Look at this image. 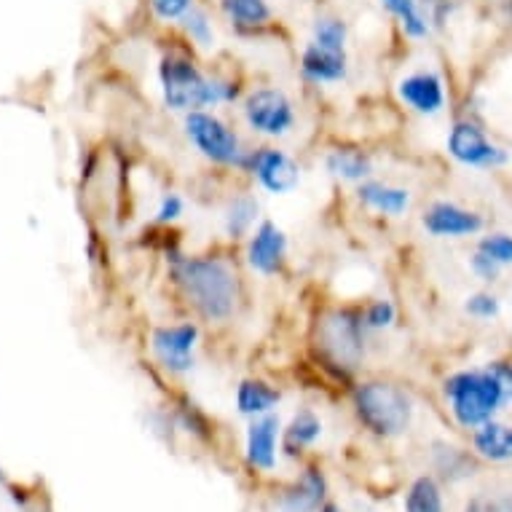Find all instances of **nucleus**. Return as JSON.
<instances>
[{"label":"nucleus","instance_id":"nucleus-1","mask_svg":"<svg viewBox=\"0 0 512 512\" xmlns=\"http://www.w3.org/2000/svg\"><path fill=\"white\" fill-rule=\"evenodd\" d=\"M167 277L188 309L207 325H226L239 309V274L218 252H167Z\"/></svg>","mask_w":512,"mask_h":512},{"label":"nucleus","instance_id":"nucleus-29","mask_svg":"<svg viewBox=\"0 0 512 512\" xmlns=\"http://www.w3.org/2000/svg\"><path fill=\"white\" fill-rule=\"evenodd\" d=\"M360 314L370 336H373V333L392 330L397 325V319H400L397 303L392 301V298H387V295H378V298H370L368 303H362Z\"/></svg>","mask_w":512,"mask_h":512},{"label":"nucleus","instance_id":"nucleus-6","mask_svg":"<svg viewBox=\"0 0 512 512\" xmlns=\"http://www.w3.org/2000/svg\"><path fill=\"white\" fill-rule=\"evenodd\" d=\"M183 135L207 164L220 169H244L247 153L242 137L215 110H194L183 116Z\"/></svg>","mask_w":512,"mask_h":512},{"label":"nucleus","instance_id":"nucleus-10","mask_svg":"<svg viewBox=\"0 0 512 512\" xmlns=\"http://www.w3.org/2000/svg\"><path fill=\"white\" fill-rule=\"evenodd\" d=\"M242 172H247L258 183V188L274 196L293 194L301 185V164L277 145L250 148Z\"/></svg>","mask_w":512,"mask_h":512},{"label":"nucleus","instance_id":"nucleus-20","mask_svg":"<svg viewBox=\"0 0 512 512\" xmlns=\"http://www.w3.org/2000/svg\"><path fill=\"white\" fill-rule=\"evenodd\" d=\"M282 403V389L274 387L271 381L258 376L242 378L236 384L234 392V405L236 411L247 416V419H258V416H266V413H274Z\"/></svg>","mask_w":512,"mask_h":512},{"label":"nucleus","instance_id":"nucleus-24","mask_svg":"<svg viewBox=\"0 0 512 512\" xmlns=\"http://www.w3.org/2000/svg\"><path fill=\"white\" fill-rule=\"evenodd\" d=\"M378 6L408 41L419 43L432 35V22H429L421 0H378Z\"/></svg>","mask_w":512,"mask_h":512},{"label":"nucleus","instance_id":"nucleus-32","mask_svg":"<svg viewBox=\"0 0 512 512\" xmlns=\"http://www.w3.org/2000/svg\"><path fill=\"white\" fill-rule=\"evenodd\" d=\"M199 0H148V11L159 25L175 27L185 11H191Z\"/></svg>","mask_w":512,"mask_h":512},{"label":"nucleus","instance_id":"nucleus-18","mask_svg":"<svg viewBox=\"0 0 512 512\" xmlns=\"http://www.w3.org/2000/svg\"><path fill=\"white\" fill-rule=\"evenodd\" d=\"M354 202L360 204L362 210L376 212L381 218H403L405 212L411 210L413 194L405 185L370 177L365 183L354 185Z\"/></svg>","mask_w":512,"mask_h":512},{"label":"nucleus","instance_id":"nucleus-30","mask_svg":"<svg viewBox=\"0 0 512 512\" xmlns=\"http://www.w3.org/2000/svg\"><path fill=\"white\" fill-rule=\"evenodd\" d=\"M475 250L499 263L502 269L512 266V234H507V231H491V234L480 236Z\"/></svg>","mask_w":512,"mask_h":512},{"label":"nucleus","instance_id":"nucleus-37","mask_svg":"<svg viewBox=\"0 0 512 512\" xmlns=\"http://www.w3.org/2000/svg\"><path fill=\"white\" fill-rule=\"evenodd\" d=\"M470 271L480 279V282H486V285H494V282H499V277H502V266L491 261V258H486V255L478 250L472 252Z\"/></svg>","mask_w":512,"mask_h":512},{"label":"nucleus","instance_id":"nucleus-12","mask_svg":"<svg viewBox=\"0 0 512 512\" xmlns=\"http://www.w3.org/2000/svg\"><path fill=\"white\" fill-rule=\"evenodd\" d=\"M395 94L403 108L424 118L440 116L445 110V102H448L445 78L435 68H416L400 76Z\"/></svg>","mask_w":512,"mask_h":512},{"label":"nucleus","instance_id":"nucleus-8","mask_svg":"<svg viewBox=\"0 0 512 512\" xmlns=\"http://www.w3.org/2000/svg\"><path fill=\"white\" fill-rule=\"evenodd\" d=\"M202 325L196 319H180L169 325H156L148 336V352L153 362L169 376L194 373L199 360L196 352L202 346Z\"/></svg>","mask_w":512,"mask_h":512},{"label":"nucleus","instance_id":"nucleus-2","mask_svg":"<svg viewBox=\"0 0 512 512\" xmlns=\"http://www.w3.org/2000/svg\"><path fill=\"white\" fill-rule=\"evenodd\" d=\"M161 100L172 113H194L234 105L244 97L242 81L223 73L204 70L196 51L188 46H172L156 62Z\"/></svg>","mask_w":512,"mask_h":512},{"label":"nucleus","instance_id":"nucleus-38","mask_svg":"<svg viewBox=\"0 0 512 512\" xmlns=\"http://www.w3.org/2000/svg\"><path fill=\"white\" fill-rule=\"evenodd\" d=\"M486 368L491 370L499 381V387L504 392V400L512 403V360H491L486 362Z\"/></svg>","mask_w":512,"mask_h":512},{"label":"nucleus","instance_id":"nucleus-34","mask_svg":"<svg viewBox=\"0 0 512 512\" xmlns=\"http://www.w3.org/2000/svg\"><path fill=\"white\" fill-rule=\"evenodd\" d=\"M464 512H512V491L475 494L464 504Z\"/></svg>","mask_w":512,"mask_h":512},{"label":"nucleus","instance_id":"nucleus-7","mask_svg":"<svg viewBox=\"0 0 512 512\" xmlns=\"http://www.w3.org/2000/svg\"><path fill=\"white\" fill-rule=\"evenodd\" d=\"M244 126L263 140H285L298 126L295 100L282 86H252L239 100Z\"/></svg>","mask_w":512,"mask_h":512},{"label":"nucleus","instance_id":"nucleus-39","mask_svg":"<svg viewBox=\"0 0 512 512\" xmlns=\"http://www.w3.org/2000/svg\"><path fill=\"white\" fill-rule=\"evenodd\" d=\"M319 512H344V510H341V507H338L336 502H325V507H322V510H319Z\"/></svg>","mask_w":512,"mask_h":512},{"label":"nucleus","instance_id":"nucleus-17","mask_svg":"<svg viewBox=\"0 0 512 512\" xmlns=\"http://www.w3.org/2000/svg\"><path fill=\"white\" fill-rule=\"evenodd\" d=\"M328 502V478L319 464H306L279 494V512H319Z\"/></svg>","mask_w":512,"mask_h":512},{"label":"nucleus","instance_id":"nucleus-11","mask_svg":"<svg viewBox=\"0 0 512 512\" xmlns=\"http://www.w3.org/2000/svg\"><path fill=\"white\" fill-rule=\"evenodd\" d=\"M290 255V236L277 220L261 218L244 242V263L258 277H279L287 266Z\"/></svg>","mask_w":512,"mask_h":512},{"label":"nucleus","instance_id":"nucleus-27","mask_svg":"<svg viewBox=\"0 0 512 512\" xmlns=\"http://www.w3.org/2000/svg\"><path fill=\"white\" fill-rule=\"evenodd\" d=\"M403 512H445L443 486L437 475H419L403 496Z\"/></svg>","mask_w":512,"mask_h":512},{"label":"nucleus","instance_id":"nucleus-31","mask_svg":"<svg viewBox=\"0 0 512 512\" xmlns=\"http://www.w3.org/2000/svg\"><path fill=\"white\" fill-rule=\"evenodd\" d=\"M464 311L478 322H491L502 314V301L491 290H478L464 298Z\"/></svg>","mask_w":512,"mask_h":512},{"label":"nucleus","instance_id":"nucleus-21","mask_svg":"<svg viewBox=\"0 0 512 512\" xmlns=\"http://www.w3.org/2000/svg\"><path fill=\"white\" fill-rule=\"evenodd\" d=\"M325 435V424L314 408H298L293 419L282 427V451L290 459H298L303 451H309Z\"/></svg>","mask_w":512,"mask_h":512},{"label":"nucleus","instance_id":"nucleus-4","mask_svg":"<svg viewBox=\"0 0 512 512\" xmlns=\"http://www.w3.org/2000/svg\"><path fill=\"white\" fill-rule=\"evenodd\" d=\"M311 338L325 368L336 376H349L365 362L370 333L362 322L360 306H328L314 319Z\"/></svg>","mask_w":512,"mask_h":512},{"label":"nucleus","instance_id":"nucleus-3","mask_svg":"<svg viewBox=\"0 0 512 512\" xmlns=\"http://www.w3.org/2000/svg\"><path fill=\"white\" fill-rule=\"evenodd\" d=\"M352 413L368 435L378 440H395L411 429L416 403L411 392L397 381L365 378L352 389Z\"/></svg>","mask_w":512,"mask_h":512},{"label":"nucleus","instance_id":"nucleus-36","mask_svg":"<svg viewBox=\"0 0 512 512\" xmlns=\"http://www.w3.org/2000/svg\"><path fill=\"white\" fill-rule=\"evenodd\" d=\"M421 3H424L429 22H432V30H440V27L448 25L454 11L459 9V0H421Z\"/></svg>","mask_w":512,"mask_h":512},{"label":"nucleus","instance_id":"nucleus-9","mask_svg":"<svg viewBox=\"0 0 512 512\" xmlns=\"http://www.w3.org/2000/svg\"><path fill=\"white\" fill-rule=\"evenodd\" d=\"M445 153L467 169H502L510 164V153L502 145H496L486 135V129L472 121V118H459L445 137Z\"/></svg>","mask_w":512,"mask_h":512},{"label":"nucleus","instance_id":"nucleus-15","mask_svg":"<svg viewBox=\"0 0 512 512\" xmlns=\"http://www.w3.org/2000/svg\"><path fill=\"white\" fill-rule=\"evenodd\" d=\"M282 451V421L277 413L250 419L244 432V459L255 472H274Z\"/></svg>","mask_w":512,"mask_h":512},{"label":"nucleus","instance_id":"nucleus-33","mask_svg":"<svg viewBox=\"0 0 512 512\" xmlns=\"http://www.w3.org/2000/svg\"><path fill=\"white\" fill-rule=\"evenodd\" d=\"M183 215H185V196L177 194V191H167V194H161L159 204H156L153 223H156V226H175L177 220H183Z\"/></svg>","mask_w":512,"mask_h":512},{"label":"nucleus","instance_id":"nucleus-19","mask_svg":"<svg viewBox=\"0 0 512 512\" xmlns=\"http://www.w3.org/2000/svg\"><path fill=\"white\" fill-rule=\"evenodd\" d=\"M322 164H325V172L330 177L352 185L365 183L376 172L373 156L365 148H357V145H336V148H330Z\"/></svg>","mask_w":512,"mask_h":512},{"label":"nucleus","instance_id":"nucleus-22","mask_svg":"<svg viewBox=\"0 0 512 512\" xmlns=\"http://www.w3.org/2000/svg\"><path fill=\"white\" fill-rule=\"evenodd\" d=\"M472 454L491 464L512 462V424L504 421H486L470 432Z\"/></svg>","mask_w":512,"mask_h":512},{"label":"nucleus","instance_id":"nucleus-25","mask_svg":"<svg viewBox=\"0 0 512 512\" xmlns=\"http://www.w3.org/2000/svg\"><path fill=\"white\" fill-rule=\"evenodd\" d=\"M175 27L188 49L210 54V51H215V46H218V27H215V17H212V11L207 9L204 3H196L194 9L185 11Z\"/></svg>","mask_w":512,"mask_h":512},{"label":"nucleus","instance_id":"nucleus-16","mask_svg":"<svg viewBox=\"0 0 512 512\" xmlns=\"http://www.w3.org/2000/svg\"><path fill=\"white\" fill-rule=\"evenodd\" d=\"M298 73L311 86H338L352 73V59L349 51L325 49L309 41L298 54Z\"/></svg>","mask_w":512,"mask_h":512},{"label":"nucleus","instance_id":"nucleus-28","mask_svg":"<svg viewBox=\"0 0 512 512\" xmlns=\"http://www.w3.org/2000/svg\"><path fill=\"white\" fill-rule=\"evenodd\" d=\"M309 41L325 46V49L349 51V22L341 14H317L311 22V38Z\"/></svg>","mask_w":512,"mask_h":512},{"label":"nucleus","instance_id":"nucleus-23","mask_svg":"<svg viewBox=\"0 0 512 512\" xmlns=\"http://www.w3.org/2000/svg\"><path fill=\"white\" fill-rule=\"evenodd\" d=\"M220 220H223V234L231 242L247 239L252 228L261 223V202H258V196L250 194V191L234 194L226 202V207H223Z\"/></svg>","mask_w":512,"mask_h":512},{"label":"nucleus","instance_id":"nucleus-35","mask_svg":"<svg viewBox=\"0 0 512 512\" xmlns=\"http://www.w3.org/2000/svg\"><path fill=\"white\" fill-rule=\"evenodd\" d=\"M175 408H177V413H175L177 424H180L185 432H194V435H207V416L199 411V405L183 400V403H177Z\"/></svg>","mask_w":512,"mask_h":512},{"label":"nucleus","instance_id":"nucleus-5","mask_svg":"<svg viewBox=\"0 0 512 512\" xmlns=\"http://www.w3.org/2000/svg\"><path fill=\"white\" fill-rule=\"evenodd\" d=\"M443 400L448 405L451 419L470 432L480 424L496 419V413L507 405L499 381L486 365L483 368L454 370L451 376H445Z\"/></svg>","mask_w":512,"mask_h":512},{"label":"nucleus","instance_id":"nucleus-26","mask_svg":"<svg viewBox=\"0 0 512 512\" xmlns=\"http://www.w3.org/2000/svg\"><path fill=\"white\" fill-rule=\"evenodd\" d=\"M432 467H435L437 478L456 483V480L472 478L478 472V456L454 443L437 440L432 443Z\"/></svg>","mask_w":512,"mask_h":512},{"label":"nucleus","instance_id":"nucleus-13","mask_svg":"<svg viewBox=\"0 0 512 512\" xmlns=\"http://www.w3.org/2000/svg\"><path fill=\"white\" fill-rule=\"evenodd\" d=\"M483 226H486V218L478 210L448 202V199H437L421 212V228L432 239H464V236L480 234Z\"/></svg>","mask_w":512,"mask_h":512},{"label":"nucleus","instance_id":"nucleus-14","mask_svg":"<svg viewBox=\"0 0 512 512\" xmlns=\"http://www.w3.org/2000/svg\"><path fill=\"white\" fill-rule=\"evenodd\" d=\"M215 11L239 38H263L277 25L271 0H215Z\"/></svg>","mask_w":512,"mask_h":512}]
</instances>
